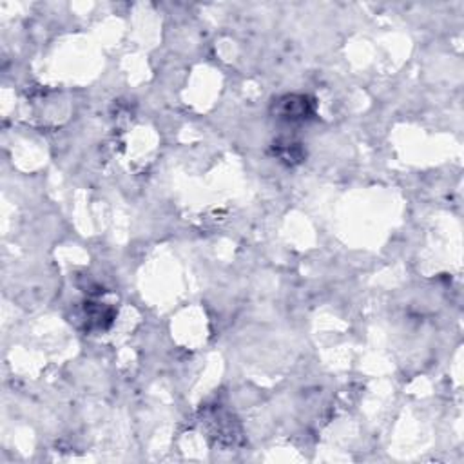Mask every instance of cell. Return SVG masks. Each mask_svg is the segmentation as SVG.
<instances>
[{"mask_svg": "<svg viewBox=\"0 0 464 464\" xmlns=\"http://www.w3.org/2000/svg\"><path fill=\"white\" fill-rule=\"evenodd\" d=\"M272 113L285 123H303L316 114V102L307 95H285L276 100Z\"/></svg>", "mask_w": 464, "mask_h": 464, "instance_id": "obj_1", "label": "cell"}, {"mask_svg": "<svg viewBox=\"0 0 464 464\" xmlns=\"http://www.w3.org/2000/svg\"><path fill=\"white\" fill-rule=\"evenodd\" d=\"M272 151L281 161H285L287 166H296V163H301L305 158V149L299 142H294V140H278L272 146Z\"/></svg>", "mask_w": 464, "mask_h": 464, "instance_id": "obj_2", "label": "cell"}, {"mask_svg": "<svg viewBox=\"0 0 464 464\" xmlns=\"http://www.w3.org/2000/svg\"><path fill=\"white\" fill-rule=\"evenodd\" d=\"M114 319V311L106 307H100L96 303H86V321L89 328L96 331H106L111 327Z\"/></svg>", "mask_w": 464, "mask_h": 464, "instance_id": "obj_3", "label": "cell"}]
</instances>
